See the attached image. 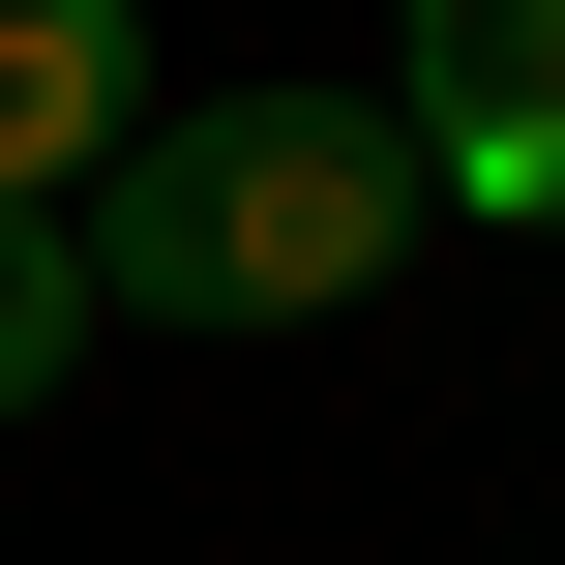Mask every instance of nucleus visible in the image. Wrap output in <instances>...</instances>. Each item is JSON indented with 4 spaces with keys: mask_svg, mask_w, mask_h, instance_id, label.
<instances>
[{
    "mask_svg": "<svg viewBox=\"0 0 565 565\" xmlns=\"http://www.w3.org/2000/svg\"><path fill=\"white\" fill-rule=\"evenodd\" d=\"M89 328H119V298H89V209H0V417H60Z\"/></svg>",
    "mask_w": 565,
    "mask_h": 565,
    "instance_id": "20e7f679",
    "label": "nucleus"
},
{
    "mask_svg": "<svg viewBox=\"0 0 565 565\" xmlns=\"http://www.w3.org/2000/svg\"><path fill=\"white\" fill-rule=\"evenodd\" d=\"M149 119V0H0V209H89Z\"/></svg>",
    "mask_w": 565,
    "mask_h": 565,
    "instance_id": "7ed1b4c3",
    "label": "nucleus"
},
{
    "mask_svg": "<svg viewBox=\"0 0 565 565\" xmlns=\"http://www.w3.org/2000/svg\"><path fill=\"white\" fill-rule=\"evenodd\" d=\"M387 149H417V209L565 238V0H387Z\"/></svg>",
    "mask_w": 565,
    "mask_h": 565,
    "instance_id": "f03ea898",
    "label": "nucleus"
},
{
    "mask_svg": "<svg viewBox=\"0 0 565 565\" xmlns=\"http://www.w3.org/2000/svg\"><path fill=\"white\" fill-rule=\"evenodd\" d=\"M417 238L447 209H417L387 89H149L119 179H89V298L119 328H358Z\"/></svg>",
    "mask_w": 565,
    "mask_h": 565,
    "instance_id": "f257e3e1",
    "label": "nucleus"
}]
</instances>
